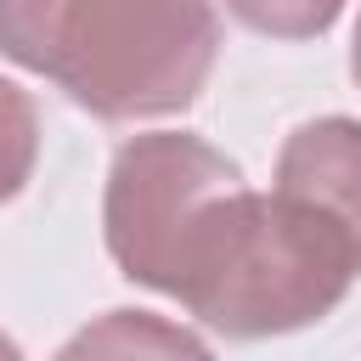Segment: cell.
Instances as JSON below:
<instances>
[{"mask_svg":"<svg viewBox=\"0 0 361 361\" xmlns=\"http://www.w3.org/2000/svg\"><path fill=\"white\" fill-rule=\"evenodd\" d=\"M0 56L107 124L197 102L220 56L209 0H0Z\"/></svg>","mask_w":361,"mask_h":361,"instance_id":"obj_1","label":"cell"},{"mask_svg":"<svg viewBox=\"0 0 361 361\" xmlns=\"http://www.w3.org/2000/svg\"><path fill=\"white\" fill-rule=\"evenodd\" d=\"M355 276V254L322 220L237 180L186 226L164 293L226 338H276L344 305Z\"/></svg>","mask_w":361,"mask_h":361,"instance_id":"obj_2","label":"cell"},{"mask_svg":"<svg viewBox=\"0 0 361 361\" xmlns=\"http://www.w3.org/2000/svg\"><path fill=\"white\" fill-rule=\"evenodd\" d=\"M237 180L243 169L226 152H214L203 135L152 130V135L124 141L107 169V197H102V237H107L113 265L130 282L164 293L186 226L214 192Z\"/></svg>","mask_w":361,"mask_h":361,"instance_id":"obj_3","label":"cell"},{"mask_svg":"<svg viewBox=\"0 0 361 361\" xmlns=\"http://www.w3.org/2000/svg\"><path fill=\"white\" fill-rule=\"evenodd\" d=\"M276 197L322 220L361 265V118H310L276 152Z\"/></svg>","mask_w":361,"mask_h":361,"instance_id":"obj_4","label":"cell"},{"mask_svg":"<svg viewBox=\"0 0 361 361\" xmlns=\"http://www.w3.org/2000/svg\"><path fill=\"white\" fill-rule=\"evenodd\" d=\"M51 361H214L197 333L152 310H107L79 327Z\"/></svg>","mask_w":361,"mask_h":361,"instance_id":"obj_5","label":"cell"},{"mask_svg":"<svg viewBox=\"0 0 361 361\" xmlns=\"http://www.w3.org/2000/svg\"><path fill=\"white\" fill-rule=\"evenodd\" d=\"M39 164V107L0 73V203H11Z\"/></svg>","mask_w":361,"mask_h":361,"instance_id":"obj_6","label":"cell"},{"mask_svg":"<svg viewBox=\"0 0 361 361\" xmlns=\"http://www.w3.org/2000/svg\"><path fill=\"white\" fill-rule=\"evenodd\" d=\"M226 11L271 39H316L338 23L344 0H226Z\"/></svg>","mask_w":361,"mask_h":361,"instance_id":"obj_7","label":"cell"},{"mask_svg":"<svg viewBox=\"0 0 361 361\" xmlns=\"http://www.w3.org/2000/svg\"><path fill=\"white\" fill-rule=\"evenodd\" d=\"M0 361H23V350H17V338L0 327Z\"/></svg>","mask_w":361,"mask_h":361,"instance_id":"obj_8","label":"cell"},{"mask_svg":"<svg viewBox=\"0 0 361 361\" xmlns=\"http://www.w3.org/2000/svg\"><path fill=\"white\" fill-rule=\"evenodd\" d=\"M350 73H355V85H361V23H355V45H350Z\"/></svg>","mask_w":361,"mask_h":361,"instance_id":"obj_9","label":"cell"}]
</instances>
